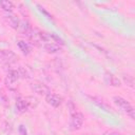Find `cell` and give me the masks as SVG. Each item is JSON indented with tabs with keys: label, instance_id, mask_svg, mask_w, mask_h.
Here are the masks:
<instances>
[{
	"label": "cell",
	"instance_id": "1",
	"mask_svg": "<svg viewBox=\"0 0 135 135\" xmlns=\"http://www.w3.org/2000/svg\"><path fill=\"white\" fill-rule=\"evenodd\" d=\"M113 101L119 109H121L123 112H126L132 119H135V110L128 100H126L124 98H122L120 96H114Z\"/></svg>",
	"mask_w": 135,
	"mask_h": 135
},
{
	"label": "cell",
	"instance_id": "2",
	"mask_svg": "<svg viewBox=\"0 0 135 135\" xmlns=\"http://www.w3.org/2000/svg\"><path fill=\"white\" fill-rule=\"evenodd\" d=\"M31 89H32L35 93H37L38 95L46 96L47 94L51 93L50 88H49L47 85H45L44 83L38 81V80H34V81H32V83H31Z\"/></svg>",
	"mask_w": 135,
	"mask_h": 135
},
{
	"label": "cell",
	"instance_id": "3",
	"mask_svg": "<svg viewBox=\"0 0 135 135\" xmlns=\"http://www.w3.org/2000/svg\"><path fill=\"white\" fill-rule=\"evenodd\" d=\"M71 127L73 130H79L81 129L82 124H83V115L79 112H75L73 114H71Z\"/></svg>",
	"mask_w": 135,
	"mask_h": 135
},
{
	"label": "cell",
	"instance_id": "4",
	"mask_svg": "<svg viewBox=\"0 0 135 135\" xmlns=\"http://www.w3.org/2000/svg\"><path fill=\"white\" fill-rule=\"evenodd\" d=\"M45 100H46V102H47L49 104H51V105L54 107V108H58V107L61 104V102H62L61 97H60L59 95H57V94H54V93L47 94V95L45 96Z\"/></svg>",
	"mask_w": 135,
	"mask_h": 135
},
{
	"label": "cell",
	"instance_id": "5",
	"mask_svg": "<svg viewBox=\"0 0 135 135\" xmlns=\"http://www.w3.org/2000/svg\"><path fill=\"white\" fill-rule=\"evenodd\" d=\"M0 56L6 62H15L16 59H17L16 54L11 50H1L0 51Z\"/></svg>",
	"mask_w": 135,
	"mask_h": 135
},
{
	"label": "cell",
	"instance_id": "6",
	"mask_svg": "<svg viewBox=\"0 0 135 135\" xmlns=\"http://www.w3.org/2000/svg\"><path fill=\"white\" fill-rule=\"evenodd\" d=\"M104 80L109 85H112V86H120V84H121L118 77H116L115 75H113L112 73H109V72L104 73Z\"/></svg>",
	"mask_w": 135,
	"mask_h": 135
},
{
	"label": "cell",
	"instance_id": "7",
	"mask_svg": "<svg viewBox=\"0 0 135 135\" xmlns=\"http://www.w3.org/2000/svg\"><path fill=\"white\" fill-rule=\"evenodd\" d=\"M4 18H5V20L7 21L8 25L12 26L13 28H16V30H17V28L20 26V20H19L15 15L8 14V15H6Z\"/></svg>",
	"mask_w": 135,
	"mask_h": 135
},
{
	"label": "cell",
	"instance_id": "8",
	"mask_svg": "<svg viewBox=\"0 0 135 135\" xmlns=\"http://www.w3.org/2000/svg\"><path fill=\"white\" fill-rule=\"evenodd\" d=\"M19 77H20V75H19L18 71H15V70L9 71V72H8V74H7L6 80H5V82H6L7 86H8V85H11V84H14V83L19 79Z\"/></svg>",
	"mask_w": 135,
	"mask_h": 135
},
{
	"label": "cell",
	"instance_id": "9",
	"mask_svg": "<svg viewBox=\"0 0 135 135\" xmlns=\"http://www.w3.org/2000/svg\"><path fill=\"white\" fill-rule=\"evenodd\" d=\"M16 110L19 113H24L27 110V101L23 98H18L16 101Z\"/></svg>",
	"mask_w": 135,
	"mask_h": 135
},
{
	"label": "cell",
	"instance_id": "10",
	"mask_svg": "<svg viewBox=\"0 0 135 135\" xmlns=\"http://www.w3.org/2000/svg\"><path fill=\"white\" fill-rule=\"evenodd\" d=\"M43 46H44V50L49 53H57L61 51V47L54 42H45Z\"/></svg>",
	"mask_w": 135,
	"mask_h": 135
},
{
	"label": "cell",
	"instance_id": "11",
	"mask_svg": "<svg viewBox=\"0 0 135 135\" xmlns=\"http://www.w3.org/2000/svg\"><path fill=\"white\" fill-rule=\"evenodd\" d=\"M0 7L7 12V13H11L13 12V9L15 8V5L12 1H8V0H0Z\"/></svg>",
	"mask_w": 135,
	"mask_h": 135
},
{
	"label": "cell",
	"instance_id": "12",
	"mask_svg": "<svg viewBox=\"0 0 135 135\" xmlns=\"http://www.w3.org/2000/svg\"><path fill=\"white\" fill-rule=\"evenodd\" d=\"M18 46H19V49L21 50V52L24 54V55H28L30 54V52H31V46L25 42V41H19L18 42Z\"/></svg>",
	"mask_w": 135,
	"mask_h": 135
},
{
	"label": "cell",
	"instance_id": "13",
	"mask_svg": "<svg viewBox=\"0 0 135 135\" xmlns=\"http://www.w3.org/2000/svg\"><path fill=\"white\" fill-rule=\"evenodd\" d=\"M92 100L97 104V105H99L100 108H102L103 110H105V111H108V112H112V109H111V107H109L105 102H103L102 100H100V99H98V98H95V97H92Z\"/></svg>",
	"mask_w": 135,
	"mask_h": 135
},
{
	"label": "cell",
	"instance_id": "14",
	"mask_svg": "<svg viewBox=\"0 0 135 135\" xmlns=\"http://www.w3.org/2000/svg\"><path fill=\"white\" fill-rule=\"evenodd\" d=\"M18 73H19L20 76H22V77H24V78H30L31 75H32V72H31L30 69L26 68V66H20Z\"/></svg>",
	"mask_w": 135,
	"mask_h": 135
},
{
	"label": "cell",
	"instance_id": "15",
	"mask_svg": "<svg viewBox=\"0 0 135 135\" xmlns=\"http://www.w3.org/2000/svg\"><path fill=\"white\" fill-rule=\"evenodd\" d=\"M123 80H124V82L129 86H131V88L134 86V79H133L132 76H130V75H123Z\"/></svg>",
	"mask_w": 135,
	"mask_h": 135
},
{
	"label": "cell",
	"instance_id": "16",
	"mask_svg": "<svg viewBox=\"0 0 135 135\" xmlns=\"http://www.w3.org/2000/svg\"><path fill=\"white\" fill-rule=\"evenodd\" d=\"M102 135H123V134H121V133H119L117 131H107Z\"/></svg>",
	"mask_w": 135,
	"mask_h": 135
},
{
	"label": "cell",
	"instance_id": "17",
	"mask_svg": "<svg viewBox=\"0 0 135 135\" xmlns=\"http://www.w3.org/2000/svg\"><path fill=\"white\" fill-rule=\"evenodd\" d=\"M38 7H39V9H40V12H41V13H43L44 15H46V16H47V18H49V19H52V16H51V15H50V14H49L46 11H44V9H43V8H42L40 5H38Z\"/></svg>",
	"mask_w": 135,
	"mask_h": 135
},
{
	"label": "cell",
	"instance_id": "18",
	"mask_svg": "<svg viewBox=\"0 0 135 135\" xmlns=\"http://www.w3.org/2000/svg\"><path fill=\"white\" fill-rule=\"evenodd\" d=\"M19 130H20V132L22 133V135H26V131H25V130L23 129V126H20Z\"/></svg>",
	"mask_w": 135,
	"mask_h": 135
}]
</instances>
